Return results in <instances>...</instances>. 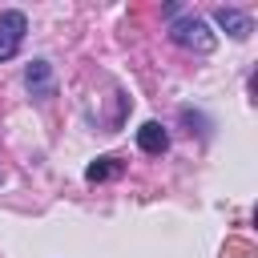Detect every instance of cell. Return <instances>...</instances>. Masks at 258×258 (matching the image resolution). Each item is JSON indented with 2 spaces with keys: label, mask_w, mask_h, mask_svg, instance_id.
<instances>
[{
  "label": "cell",
  "mask_w": 258,
  "mask_h": 258,
  "mask_svg": "<svg viewBox=\"0 0 258 258\" xmlns=\"http://www.w3.org/2000/svg\"><path fill=\"white\" fill-rule=\"evenodd\" d=\"M24 89L36 97V101H48L52 93H56V81H52V64L48 60H28L24 64Z\"/></svg>",
  "instance_id": "cell-3"
},
{
  "label": "cell",
  "mask_w": 258,
  "mask_h": 258,
  "mask_svg": "<svg viewBox=\"0 0 258 258\" xmlns=\"http://www.w3.org/2000/svg\"><path fill=\"white\" fill-rule=\"evenodd\" d=\"M24 32H28V16L20 8H4L0 12V60H12L20 52Z\"/></svg>",
  "instance_id": "cell-2"
},
{
  "label": "cell",
  "mask_w": 258,
  "mask_h": 258,
  "mask_svg": "<svg viewBox=\"0 0 258 258\" xmlns=\"http://www.w3.org/2000/svg\"><path fill=\"white\" fill-rule=\"evenodd\" d=\"M169 40L177 44V48H189V52H214V44H218V36L210 32V24L198 16V12H177L173 20H169Z\"/></svg>",
  "instance_id": "cell-1"
},
{
  "label": "cell",
  "mask_w": 258,
  "mask_h": 258,
  "mask_svg": "<svg viewBox=\"0 0 258 258\" xmlns=\"http://www.w3.org/2000/svg\"><path fill=\"white\" fill-rule=\"evenodd\" d=\"M137 149H141V153H165V149H169L165 125H161V121H145V125L137 129Z\"/></svg>",
  "instance_id": "cell-5"
},
{
  "label": "cell",
  "mask_w": 258,
  "mask_h": 258,
  "mask_svg": "<svg viewBox=\"0 0 258 258\" xmlns=\"http://www.w3.org/2000/svg\"><path fill=\"white\" fill-rule=\"evenodd\" d=\"M214 24H218L222 32H230L234 40H246V36L254 32V20H250L246 12H238V8H214Z\"/></svg>",
  "instance_id": "cell-4"
},
{
  "label": "cell",
  "mask_w": 258,
  "mask_h": 258,
  "mask_svg": "<svg viewBox=\"0 0 258 258\" xmlns=\"http://www.w3.org/2000/svg\"><path fill=\"white\" fill-rule=\"evenodd\" d=\"M125 173V161L121 157H97L85 165V181H109V177H121Z\"/></svg>",
  "instance_id": "cell-6"
}]
</instances>
